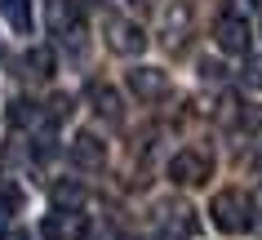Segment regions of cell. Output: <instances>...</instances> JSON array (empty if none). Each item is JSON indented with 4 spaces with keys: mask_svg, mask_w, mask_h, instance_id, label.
<instances>
[{
    "mask_svg": "<svg viewBox=\"0 0 262 240\" xmlns=\"http://www.w3.org/2000/svg\"><path fill=\"white\" fill-rule=\"evenodd\" d=\"M209 218H213V227H218V231L240 236V231H249V227H253V200H249L240 187H227V191H218V196H213Z\"/></svg>",
    "mask_w": 262,
    "mask_h": 240,
    "instance_id": "6da1fadb",
    "label": "cell"
},
{
    "mask_svg": "<svg viewBox=\"0 0 262 240\" xmlns=\"http://www.w3.org/2000/svg\"><path fill=\"white\" fill-rule=\"evenodd\" d=\"M169 178L178 187H205L209 178H213V156H209L205 147H182V151H173V160H169Z\"/></svg>",
    "mask_w": 262,
    "mask_h": 240,
    "instance_id": "7a4b0ae2",
    "label": "cell"
},
{
    "mask_svg": "<svg viewBox=\"0 0 262 240\" xmlns=\"http://www.w3.org/2000/svg\"><path fill=\"white\" fill-rule=\"evenodd\" d=\"M191 27H195L191 5L187 0H173L165 14H160V45H165L169 54H178L182 45H187V36H191Z\"/></svg>",
    "mask_w": 262,
    "mask_h": 240,
    "instance_id": "3957f363",
    "label": "cell"
},
{
    "mask_svg": "<svg viewBox=\"0 0 262 240\" xmlns=\"http://www.w3.org/2000/svg\"><path fill=\"white\" fill-rule=\"evenodd\" d=\"M213 45H218L222 54L245 58L249 45H253V31H249V23H245L240 14H222L218 23H213Z\"/></svg>",
    "mask_w": 262,
    "mask_h": 240,
    "instance_id": "277c9868",
    "label": "cell"
},
{
    "mask_svg": "<svg viewBox=\"0 0 262 240\" xmlns=\"http://www.w3.org/2000/svg\"><path fill=\"white\" fill-rule=\"evenodd\" d=\"M107 45L120 58H138L142 49H147V31H142V23H134V18H107Z\"/></svg>",
    "mask_w": 262,
    "mask_h": 240,
    "instance_id": "5b68a950",
    "label": "cell"
},
{
    "mask_svg": "<svg viewBox=\"0 0 262 240\" xmlns=\"http://www.w3.org/2000/svg\"><path fill=\"white\" fill-rule=\"evenodd\" d=\"M45 18H49V31H54L58 40L67 45H80V5L76 0H49L45 5Z\"/></svg>",
    "mask_w": 262,
    "mask_h": 240,
    "instance_id": "8992f818",
    "label": "cell"
},
{
    "mask_svg": "<svg viewBox=\"0 0 262 240\" xmlns=\"http://www.w3.org/2000/svg\"><path fill=\"white\" fill-rule=\"evenodd\" d=\"M84 236H89V218L80 209H62L58 205L45 218V240H84Z\"/></svg>",
    "mask_w": 262,
    "mask_h": 240,
    "instance_id": "52a82bcc",
    "label": "cell"
},
{
    "mask_svg": "<svg viewBox=\"0 0 262 240\" xmlns=\"http://www.w3.org/2000/svg\"><path fill=\"white\" fill-rule=\"evenodd\" d=\"M67 156H71L76 169H102V165H107V142L98 138V134H76L71 147H67Z\"/></svg>",
    "mask_w": 262,
    "mask_h": 240,
    "instance_id": "ba28073f",
    "label": "cell"
},
{
    "mask_svg": "<svg viewBox=\"0 0 262 240\" xmlns=\"http://www.w3.org/2000/svg\"><path fill=\"white\" fill-rule=\"evenodd\" d=\"M129 94L142 98V102L165 98V94H169V76L160 67H134V71H129Z\"/></svg>",
    "mask_w": 262,
    "mask_h": 240,
    "instance_id": "9c48e42d",
    "label": "cell"
},
{
    "mask_svg": "<svg viewBox=\"0 0 262 240\" xmlns=\"http://www.w3.org/2000/svg\"><path fill=\"white\" fill-rule=\"evenodd\" d=\"M160 223H165V240H182L195 231V213H191V205L169 200V205H160Z\"/></svg>",
    "mask_w": 262,
    "mask_h": 240,
    "instance_id": "30bf717a",
    "label": "cell"
},
{
    "mask_svg": "<svg viewBox=\"0 0 262 240\" xmlns=\"http://www.w3.org/2000/svg\"><path fill=\"white\" fill-rule=\"evenodd\" d=\"M89 107H94L102 120H111V125H120V120H124V112H120V94H116L111 85H102V80H94V85H89Z\"/></svg>",
    "mask_w": 262,
    "mask_h": 240,
    "instance_id": "8fae6325",
    "label": "cell"
},
{
    "mask_svg": "<svg viewBox=\"0 0 262 240\" xmlns=\"http://www.w3.org/2000/svg\"><path fill=\"white\" fill-rule=\"evenodd\" d=\"M23 76H27V80H49V76H54V49H45V45L27 49V54H23Z\"/></svg>",
    "mask_w": 262,
    "mask_h": 240,
    "instance_id": "7c38bea8",
    "label": "cell"
},
{
    "mask_svg": "<svg viewBox=\"0 0 262 240\" xmlns=\"http://www.w3.org/2000/svg\"><path fill=\"white\" fill-rule=\"evenodd\" d=\"M0 14H5V23H9L18 36L31 31V0H0Z\"/></svg>",
    "mask_w": 262,
    "mask_h": 240,
    "instance_id": "4fadbf2b",
    "label": "cell"
},
{
    "mask_svg": "<svg viewBox=\"0 0 262 240\" xmlns=\"http://www.w3.org/2000/svg\"><path fill=\"white\" fill-rule=\"evenodd\" d=\"M40 120V112H36V102H27V98H18L14 107H9V125H18V129H27V125H36Z\"/></svg>",
    "mask_w": 262,
    "mask_h": 240,
    "instance_id": "5bb4252c",
    "label": "cell"
},
{
    "mask_svg": "<svg viewBox=\"0 0 262 240\" xmlns=\"http://www.w3.org/2000/svg\"><path fill=\"white\" fill-rule=\"evenodd\" d=\"M80 200H84V191L76 183H58L54 187V205H62V209H80Z\"/></svg>",
    "mask_w": 262,
    "mask_h": 240,
    "instance_id": "9a60e30c",
    "label": "cell"
},
{
    "mask_svg": "<svg viewBox=\"0 0 262 240\" xmlns=\"http://www.w3.org/2000/svg\"><path fill=\"white\" fill-rule=\"evenodd\" d=\"M240 129L262 138V107H240Z\"/></svg>",
    "mask_w": 262,
    "mask_h": 240,
    "instance_id": "2e32d148",
    "label": "cell"
},
{
    "mask_svg": "<svg viewBox=\"0 0 262 240\" xmlns=\"http://www.w3.org/2000/svg\"><path fill=\"white\" fill-rule=\"evenodd\" d=\"M18 209H23V196H18L14 187H0V223H5V218H14Z\"/></svg>",
    "mask_w": 262,
    "mask_h": 240,
    "instance_id": "e0dca14e",
    "label": "cell"
},
{
    "mask_svg": "<svg viewBox=\"0 0 262 240\" xmlns=\"http://www.w3.org/2000/svg\"><path fill=\"white\" fill-rule=\"evenodd\" d=\"M240 80H245L249 89H262V58H249L245 54V71H240Z\"/></svg>",
    "mask_w": 262,
    "mask_h": 240,
    "instance_id": "ac0fdd59",
    "label": "cell"
},
{
    "mask_svg": "<svg viewBox=\"0 0 262 240\" xmlns=\"http://www.w3.org/2000/svg\"><path fill=\"white\" fill-rule=\"evenodd\" d=\"M45 116H49L54 125H58V120H67V116H71V98H67V94H58V98L49 102V112H45Z\"/></svg>",
    "mask_w": 262,
    "mask_h": 240,
    "instance_id": "d6986e66",
    "label": "cell"
},
{
    "mask_svg": "<svg viewBox=\"0 0 262 240\" xmlns=\"http://www.w3.org/2000/svg\"><path fill=\"white\" fill-rule=\"evenodd\" d=\"M200 76H205V80H218L222 67H218V62H200Z\"/></svg>",
    "mask_w": 262,
    "mask_h": 240,
    "instance_id": "ffe728a7",
    "label": "cell"
},
{
    "mask_svg": "<svg viewBox=\"0 0 262 240\" xmlns=\"http://www.w3.org/2000/svg\"><path fill=\"white\" fill-rule=\"evenodd\" d=\"M0 240H31V236L23 231V227H14V231H0Z\"/></svg>",
    "mask_w": 262,
    "mask_h": 240,
    "instance_id": "44dd1931",
    "label": "cell"
},
{
    "mask_svg": "<svg viewBox=\"0 0 262 240\" xmlns=\"http://www.w3.org/2000/svg\"><path fill=\"white\" fill-rule=\"evenodd\" d=\"M124 240H134V236H124Z\"/></svg>",
    "mask_w": 262,
    "mask_h": 240,
    "instance_id": "7402d4cb",
    "label": "cell"
},
{
    "mask_svg": "<svg viewBox=\"0 0 262 240\" xmlns=\"http://www.w3.org/2000/svg\"><path fill=\"white\" fill-rule=\"evenodd\" d=\"M0 58H5V54H0Z\"/></svg>",
    "mask_w": 262,
    "mask_h": 240,
    "instance_id": "603a6c76",
    "label": "cell"
}]
</instances>
